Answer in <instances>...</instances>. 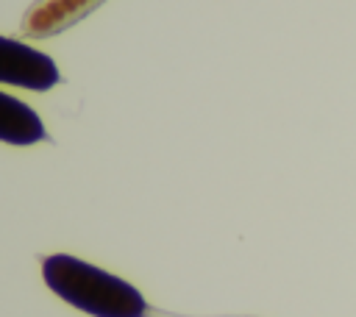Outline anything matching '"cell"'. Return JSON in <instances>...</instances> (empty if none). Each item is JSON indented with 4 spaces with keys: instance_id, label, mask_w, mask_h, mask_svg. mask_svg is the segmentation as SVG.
Segmentation results:
<instances>
[{
    "instance_id": "3",
    "label": "cell",
    "mask_w": 356,
    "mask_h": 317,
    "mask_svg": "<svg viewBox=\"0 0 356 317\" xmlns=\"http://www.w3.org/2000/svg\"><path fill=\"white\" fill-rule=\"evenodd\" d=\"M44 136H47V131H44V122L39 120V114L28 103L0 92V142L25 147V145L42 142Z\"/></svg>"
},
{
    "instance_id": "2",
    "label": "cell",
    "mask_w": 356,
    "mask_h": 317,
    "mask_svg": "<svg viewBox=\"0 0 356 317\" xmlns=\"http://www.w3.org/2000/svg\"><path fill=\"white\" fill-rule=\"evenodd\" d=\"M58 81H61L58 67L47 53H42L25 42L0 36V83L47 92Z\"/></svg>"
},
{
    "instance_id": "4",
    "label": "cell",
    "mask_w": 356,
    "mask_h": 317,
    "mask_svg": "<svg viewBox=\"0 0 356 317\" xmlns=\"http://www.w3.org/2000/svg\"><path fill=\"white\" fill-rule=\"evenodd\" d=\"M95 3H100V0H42L36 8L28 11L25 31L36 33V36L56 33V31L72 25L78 17H83Z\"/></svg>"
},
{
    "instance_id": "1",
    "label": "cell",
    "mask_w": 356,
    "mask_h": 317,
    "mask_svg": "<svg viewBox=\"0 0 356 317\" xmlns=\"http://www.w3.org/2000/svg\"><path fill=\"white\" fill-rule=\"evenodd\" d=\"M42 278L64 303L92 317H145L142 292L125 278L106 273L70 253H53L42 261Z\"/></svg>"
}]
</instances>
